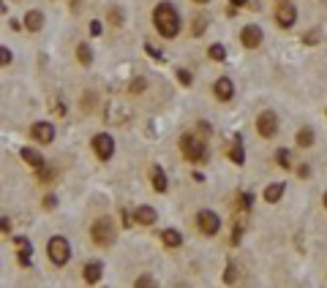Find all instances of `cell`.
<instances>
[{
    "label": "cell",
    "instance_id": "1",
    "mask_svg": "<svg viewBox=\"0 0 327 288\" xmlns=\"http://www.w3.org/2000/svg\"><path fill=\"white\" fill-rule=\"evenodd\" d=\"M153 22H156V30L164 38H175L180 33V17L172 3H158L156 11H153Z\"/></svg>",
    "mask_w": 327,
    "mask_h": 288
},
{
    "label": "cell",
    "instance_id": "2",
    "mask_svg": "<svg viewBox=\"0 0 327 288\" xmlns=\"http://www.w3.org/2000/svg\"><path fill=\"white\" fill-rule=\"evenodd\" d=\"M180 152H183L191 163H205V160H208V144L197 136H188V133L180 139Z\"/></svg>",
    "mask_w": 327,
    "mask_h": 288
},
{
    "label": "cell",
    "instance_id": "3",
    "mask_svg": "<svg viewBox=\"0 0 327 288\" xmlns=\"http://www.w3.org/2000/svg\"><path fill=\"white\" fill-rule=\"evenodd\" d=\"M46 253H49V261L55 266H63L66 261L71 258V245L66 242L63 237H52L49 245H46Z\"/></svg>",
    "mask_w": 327,
    "mask_h": 288
},
{
    "label": "cell",
    "instance_id": "4",
    "mask_svg": "<svg viewBox=\"0 0 327 288\" xmlns=\"http://www.w3.org/2000/svg\"><path fill=\"white\" fill-rule=\"evenodd\" d=\"M93 242L96 245H101V247H109L112 242H115V226H112V220L109 218H101V220H96L93 223Z\"/></svg>",
    "mask_w": 327,
    "mask_h": 288
},
{
    "label": "cell",
    "instance_id": "5",
    "mask_svg": "<svg viewBox=\"0 0 327 288\" xmlns=\"http://www.w3.org/2000/svg\"><path fill=\"white\" fill-rule=\"evenodd\" d=\"M93 152H96L101 160H109L115 155V139L109 136V133H98V136H93Z\"/></svg>",
    "mask_w": 327,
    "mask_h": 288
},
{
    "label": "cell",
    "instance_id": "6",
    "mask_svg": "<svg viewBox=\"0 0 327 288\" xmlns=\"http://www.w3.org/2000/svg\"><path fill=\"white\" fill-rule=\"evenodd\" d=\"M256 128L265 139H273L278 133V117L273 115V112H262V115L256 117Z\"/></svg>",
    "mask_w": 327,
    "mask_h": 288
},
{
    "label": "cell",
    "instance_id": "7",
    "mask_svg": "<svg viewBox=\"0 0 327 288\" xmlns=\"http://www.w3.org/2000/svg\"><path fill=\"white\" fill-rule=\"evenodd\" d=\"M197 223H199V229H202V234H208V237L218 234V229H221V220H218V215H216V212H210V210L199 212Z\"/></svg>",
    "mask_w": 327,
    "mask_h": 288
},
{
    "label": "cell",
    "instance_id": "8",
    "mask_svg": "<svg viewBox=\"0 0 327 288\" xmlns=\"http://www.w3.org/2000/svg\"><path fill=\"white\" fill-rule=\"evenodd\" d=\"M106 120H109L112 125H125V123L131 120V109H128V106H123V109H120L117 101H109V109H106Z\"/></svg>",
    "mask_w": 327,
    "mask_h": 288
},
{
    "label": "cell",
    "instance_id": "9",
    "mask_svg": "<svg viewBox=\"0 0 327 288\" xmlns=\"http://www.w3.org/2000/svg\"><path fill=\"white\" fill-rule=\"evenodd\" d=\"M240 38H243V46L256 49V46L262 44V28H256V25H245L243 33H240Z\"/></svg>",
    "mask_w": 327,
    "mask_h": 288
},
{
    "label": "cell",
    "instance_id": "10",
    "mask_svg": "<svg viewBox=\"0 0 327 288\" xmlns=\"http://www.w3.org/2000/svg\"><path fill=\"white\" fill-rule=\"evenodd\" d=\"M276 19H278V25H281V28H292V25H295V19H297L295 6L281 3V6H278V11H276Z\"/></svg>",
    "mask_w": 327,
    "mask_h": 288
},
{
    "label": "cell",
    "instance_id": "11",
    "mask_svg": "<svg viewBox=\"0 0 327 288\" xmlns=\"http://www.w3.org/2000/svg\"><path fill=\"white\" fill-rule=\"evenodd\" d=\"M33 136H36L41 144L55 142V125H52V123H36V125H33Z\"/></svg>",
    "mask_w": 327,
    "mask_h": 288
},
{
    "label": "cell",
    "instance_id": "12",
    "mask_svg": "<svg viewBox=\"0 0 327 288\" xmlns=\"http://www.w3.org/2000/svg\"><path fill=\"white\" fill-rule=\"evenodd\" d=\"M232 95H235V84H232V79L229 76L218 79V82H216V98H218V101H229Z\"/></svg>",
    "mask_w": 327,
    "mask_h": 288
},
{
    "label": "cell",
    "instance_id": "13",
    "mask_svg": "<svg viewBox=\"0 0 327 288\" xmlns=\"http://www.w3.org/2000/svg\"><path fill=\"white\" fill-rule=\"evenodd\" d=\"M25 28H28L30 33H38V30H41V28H44V14H41V11H36V9L28 11V14H25Z\"/></svg>",
    "mask_w": 327,
    "mask_h": 288
},
{
    "label": "cell",
    "instance_id": "14",
    "mask_svg": "<svg viewBox=\"0 0 327 288\" xmlns=\"http://www.w3.org/2000/svg\"><path fill=\"white\" fill-rule=\"evenodd\" d=\"M22 160H25V163H30L36 171H41L44 166H46V163H44V158L38 155L36 150H30V147H25V150H22Z\"/></svg>",
    "mask_w": 327,
    "mask_h": 288
},
{
    "label": "cell",
    "instance_id": "15",
    "mask_svg": "<svg viewBox=\"0 0 327 288\" xmlns=\"http://www.w3.org/2000/svg\"><path fill=\"white\" fill-rule=\"evenodd\" d=\"M14 242H17V247H19V264H22V266H30V253H33L30 242H28L25 237H17Z\"/></svg>",
    "mask_w": 327,
    "mask_h": 288
},
{
    "label": "cell",
    "instance_id": "16",
    "mask_svg": "<svg viewBox=\"0 0 327 288\" xmlns=\"http://www.w3.org/2000/svg\"><path fill=\"white\" fill-rule=\"evenodd\" d=\"M82 274H85V283H98V280H101V264H96V261H90L88 266H85L82 269Z\"/></svg>",
    "mask_w": 327,
    "mask_h": 288
},
{
    "label": "cell",
    "instance_id": "17",
    "mask_svg": "<svg viewBox=\"0 0 327 288\" xmlns=\"http://www.w3.org/2000/svg\"><path fill=\"white\" fill-rule=\"evenodd\" d=\"M156 210L153 207H139L137 210V223H142V226H150V223H156Z\"/></svg>",
    "mask_w": 327,
    "mask_h": 288
},
{
    "label": "cell",
    "instance_id": "18",
    "mask_svg": "<svg viewBox=\"0 0 327 288\" xmlns=\"http://www.w3.org/2000/svg\"><path fill=\"white\" fill-rule=\"evenodd\" d=\"M229 158H232V163H237V166H243V163H245V150H243V142H240V136L235 139V144H232Z\"/></svg>",
    "mask_w": 327,
    "mask_h": 288
},
{
    "label": "cell",
    "instance_id": "19",
    "mask_svg": "<svg viewBox=\"0 0 327 288\" xmlns=\"http://www.w3.org/2000/svg\"><path fill=\"white\" fill-rule=\"evenodd\" d=\"M284 196V182H273V185H268V190H265V202H278V199Z\"/></svg>",
    "mask_w": 327,
    "mask_h": 288
},
{
    "label": "cell",
    "instance_id": "20",
    "mask_svg": "<svg viewBox=\"0 0 327 288\" xmlns=\"http://www.w3.org/2000/svg\"><path fill=\"white\" fill-rule=\"evenodd\" d=\"M153 190H158V193L166 190V177H164L161 166H153Z\"/></svg>",
    "mask_w": 327,
    "mask_h": 288
},
{
    "label": "cell",
    "instance_id": "21",
    "mask_svg": "<svg viewBox=\"0 0 327 288\" xmlns=\"http://www.w3.org/2000/svg\"><path fill=\"white\" fill-rule=\"evenodd\" d=\"M77 60L82 65H90L93 63V49H90V44H79L77 46Z\"/></svg>",
    "mask_w": 327,
    "mask_h": 288
},
{
    "label": "cell",
    "instance_id": "22",
    "mask_svg": "<svg viewBox=\"0 0 327 288\" xmlns=\"http://www.w3.org/2000/svg\"><path fill=\"white\" fill-rule=\"evenodd\" d=\"M161 239H164V245H166V247H177L180 242H183L180 231H175V229H166V231L161 234Z\"/></svg>",
    "mask_w": 327,
    "mask_h": 288
},
{
    "label": "cell",
    "instance_id": "23",
    "mask_svg": "<svg viewBox=\"0 0 327 288\" xmlns=\"http://www.w3.org/2000/svg\"><path fill=\"white\" fill-rule=\"evenodd\" d=\"M297 144H300V147H311V144H313V131H311V128H303V131H300V133H297Z\"/></svg>",
    "mask_w": 327,
    "mask_h": 288
},
{
    "label": "cell",
    "instance_id": "24",
    "mask_svg": "<svg viewBox=\"0 0 327 288\" xmlns=\"http://www.w3.org/2000/svg\"><path fill=\"white\" fill-rule=\"evenodd\" d=\"M210 57L216 60V63H221V60H226V49H224L221 44H213L210 46Z\"/></svg>",
    "mask_w": 327,
    "mask_h": 288
},
{
    "label": "cell",
    "instance_id": "25",
    "mask_svg": "<svg viewBox=\"0 0 327 288\" xmlns=\"http://www.w3.org/2000/svg\"><path fill=\"white\" fill-rule=\"evenodd\" d=\"M278 163H281V169H292V160H289V150H278Z\"/></svg>",
    "mask_w": 327,
    "mask_h": 288
},
{
    "label": "cell",
    "instance_id": "26",
    "mask_svg": "<svg viewBox=\"0 0 327 288\" xmlns=\"http://www.w3.org/2000/svg\"><path fill=\"white\" fill-rule=\"evenodd\" d=\"M11 57H14V55H11V49L0 46V65H9V63H11Z\"/></svg>",
    "mask_w": 327,
    "mask_h": 288
},
{
    "label": "cell",
    "instance_id": "27",
    "mask_svg": "<svg viewBox=\"0 0 327 288\" xmlns=\"http://www.w3.org/2000/svg\"><path fill=\"white\" fill-rule=\"evenodd\" d=\"M235 280H237L235 266H226V272H224V283H235Z\"/></svg>",
    "mask_w": 327,
    "mask_h": 288
},
{
    "label": "cell",
    "instance_id": "28",
    "mask_svg": "<svg viewBox=\"0 0 327 288\" xmlns=\"http://www.w3.org/2000/svg\"><path fill=\"white\" fill-rule=\"evenodd\" d=\"M202 30H205V17L199 14L197 22H193V36H202Z\"/></svg>",
    "mask_w": 327,
    "mask_h": 288
},
{
    "label": "cell",
    "instance_id": "29",
    "mask_svg": "<svg viewBox=\"0 0 327 288\" xmlns=\"http://www.w3.org/2000/svg\"><path fill=\"white\" fill-rule=\"evenodd\" d=\"M177 79H180V84H185V87L191 84V73L188 71H177Z\"/></svg>",
    "mask_w": 327,
    "mask_h": 288
},
{
    "label": "cell",
    "instance_id": "30",
    "mask_svg": "<svg viewBox=\"0 0 327 288\" xmlns=\"http://www.w3.org/2000/svg\"><path fill=\"white\" fill-rule=\"evenodd\" d=\"M145 87H148V82H145V79H137V82L131 84V92H142Z\"/></svg>",
    "mask_w": 327,
    "mask_h": 288
},
{
    "label": "cell",
    "instance_id": "31",
    "mask_svg": "<svg viewBox=\"0 0 327 288\" xmlns=\"http://www.w3.org/2000/svg\"><path fill=\"white\" fill-rule=\"evenodd\" d=\"M90 36H101V22H96V19H93V22H90Z\"/></svg>",
    "mask_w": 327,
    "mask_h": 288
},
{
    "label": "cell",
    "instance_id": "32",
    "mask_svg": "<svg viewBox=\"0 0 327 288\" xmlns=\"http://www.w3.org/2000/svg\"><path fill=\"white\" fill-rule=\"evenodd\" d=\"M145 49H148V55H150V57L161 60V52H158V49H156V46H153V44H145Z\"/></svg>",
    "mask_w": 327,
    "mask_h": 288
},
{
    "label": "cell",
    "instance_id": "33",
    "mask_svg": "<svg viewBox=\"0 0 327 288\" xmlns=\"http://www.w3.org/2000/svg\"><path fill=\"white\" fill-rule=\"evenodd\" d=\"M251 204H253V196L251 193H243V210H251Z\"/></svg>",
    "mask_w": 327,
    "mask_h": 288
},
{
    "label": "cell",
    "instance_id": "34",
    "mask_svg": "<svg viewBox=\"0 0 327 288\" xmlns=\"http://www.w3.org/2000/svg\"><path fill=\"white\" fill-rule=\"evenodd\" d=\"M109 19L115 25H120V22H123V14H120V11H109Z\"/></svg>",
    "mask_w": 327,
    "mask_h": 288
},
{
    "label": "cell",
    "instance_id": "35",
    "mask_svg": "<svg viewBox=\"0 0 327 288\" xmlns=\"http://www.w3.org/2000/svg\"><path fill=\"white\" fill-rule=\"evenodd\" d=\"M137 285H139V288H142V285H156V280H150V277H139V280H137Z\"/></svg>",
    "mask_w": 327,
    "mask_h": 288
},
{
    "label": "cell",
    "instance_id": "36",
    "mask_svg": "<svg viewBox=\"0 0 327 288\" xmlns=\"http://www.w3.org/2000/svg\"><path fill=\"white\" fill-rule=\"evenodd\" d=\"M11 229V220L9 218H0V231H9Z\"/></svg>",
    "mask_w": 327,
    "mask_h": 288
},
{
    "label": "cell",
    "instance_id": "37",
    "mask_svg": "<svg viewBox=\"0 0 327 288\" xmlns=\"http://www.w3.org/2000/svg\"><path fill=\"white\" fill-rule=\"evenodd\" d=\"M55 204H57L55 196H46V199H44V207H55Z\"/></svg>",
    "mask_w": 327,
    "mask_h": 288
},
{
    "label": "cell",
    "instance_id": "38",
    "mask_svg": "<svg viewBox=\"0 0 327 288\" xmlns=\"http://www.w3.org/2000/svg\"><path fill=\"white\" fill-rule=\"evenodd\" d=\"M229 3H232V9H240V6H245L248 0H229Z\"/></svg>",
    "mask_w": 327,
    "mask_h": 288
},
{
    "label": "cell",
    "instance_id": "39",
    "mask_svg": "<svg viewBox=\"0 0 327 288\" xmlns=\"http://www.w3.org/2000/svg\"><path fill=\"white\" fill-rule=\"evenodd\" d=\"M193 3H208V0H193Z\"/></svg>",
    "mask_w": 327,
    "mask_h": 288
},
{
    "label": "cell",
    "instance_id": "40",
    "mask_svg": "<svg viewBox=\"0 0 327 288\" xmlns=\"http://www.w3.org/2000/svg\"><path fill=\"white\" fill-rule=\"evenodd\" d=\"M324 207H327V193H324Z\"/></svg>",
    "mask_w": 327,
    "mask_h": 288
},
{
    "label": "cell",
    "instance_id": "41",
    "mask_svg": "<svg viewBox=\"0 0 327 288\" xmlns=\"http://www.w3.org/2000/svg\"><path fill=\"white\" fill-rule=\"evenodd\" d=\"M0 14H3V3H0Z\"/></svg>",
    "mask_w": 327,
    "mask_h": 288
}]
</instances>
